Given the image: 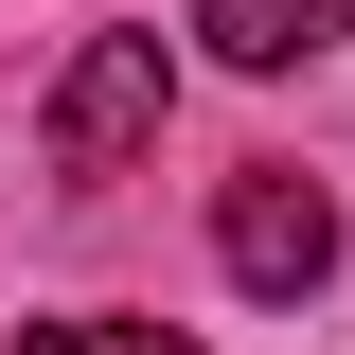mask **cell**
<instances>
[{
  "mask_svg": "<svg viewBox=\"0 0 355 355\" xmlns=\"http://www.w3.org/2000/svg\"><path fill=\"white\" fill-rule=\"evenodd\" d=\"M160 107H178L160 36H89V53H71V89H53V178H125L142 142H160Z\"/></svg>",
  "mask_w": 355,
  "mask_h": 355,
  "instance_id": "obj_1",
  "label": "cell"
},
{
  "mask_svg": "<svg viewBox=\"0 0 355 355\" xmlns=\"http://www.w3.org/2000/svg\"><path fill=\"white\" fill-rule=\"evenodd\" d=\"M214 249H231V284H266V302H302L320 266H338V196H320L302 160H249L214 196Z\"/></svg>",
  "mask_w": 355,
  "mask_h": 355,
  "instance_id": "obj_2",
  "label": "cell"
},
{
  "mask_svg": "<svg viewBox=\"0 0 355 355\" xmlns=\"http://www.w3.org/2000/svg\"><path fill=\"white\" fill-rule=\"evenodd\" d=\"M196 36H214L231 71H302V53L355 36V0H196Z\"/></svg>",
  "mask_w": 355,
  "mask_h": 355,
  "instance_id": "obj_3",
  "label": "cell"
},
{
  "mask_svg": "<svg viewBox=\"0 0 355 355\" xmlns=\"http://www.w3.org/2000/svg\"><path fill=\"white\" fill-rule=\"evenodd\" d=\"M18 355H196V338H178V320H36Z\"/></svg>",
  "mask_w": 355,
  "mask_h": 355,
  "instance_id": "obj_4",
  "label": "cell"
}]
</instances>
